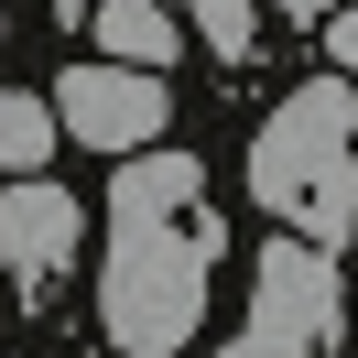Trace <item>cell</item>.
<instances>
[{
  "label": "cell",
  "mask_w": 358,
  "mask_h": 358,
  "mask_svg": "<svg viewBox=\"0 0 358 358\" xmlns=\"http://www.w3.org/2000/svg\"><path fill=\"white\" fill-rule=\"evenodd\" d=\"M87 22H98V55H109V66H174L185 55L174 0H98Z\"/></svg>",
  "instance_id": "8992f818"
},
{
  "label": "cell",
  "mask_w": 358,
  "mask_h": 358,
  "mask_svg": "<svg viewBox=\"0 0 358 358\" xmlns=\"http://www.w3.org/2000/svg\"><path fill=\"white\" fill-rule=\"evenodd\" d=\"M174 120V76L163 66H66L55 76V131H76L87 152H152Z\"/></svg>",
  "instance_id": "277c9868"
},
{
  "label": "cell",
  "mask_w": 358,
  "mask_h": 358,
  "mask_svg": "<svg viewBox=\"0 0 358 358\" xmlns=\"http://www.w3.org/2000/svg\"><path fill=\"white\" fill-rule=\"evenodd\" d=\"M0 163H11V174H44L55 163V98L0 87Z\"/></svg>",
  "instance_id": "52a82bcc"
},
{
  "label": "cell",
  "mask_w": 358,
  "mask_h": 358,
  "mask_svg": "<svg viewBox=\"0 0 358 358\" xmlns=\"http://www.w3.org/2000/svg\"><path fill=\"white\" fill-rule=\"evenodd\" d=\"M326 66L358 76V0H336V11H326Z\"/></svg>",
  "instance_id": "9c48e42d"
},
{
  "label": "cell",
  "mask_w": 358,
  "mask_h": 358,
  "mask_svg": "<svg viewBox=\"0 0 358 358\" xmlns=\"http://www.w3.org/2000/svg\"><path fill=\"white\" fill-rule=\"evenodd\" d=\"M358 76H304V87L282 98V109L261 120V141H250V196H261V217H282L293 239L315 250H348L358 228Z\"/></svg>",
  "instance_id": "7a4b0ae2"
},
{
  "label": "cell",
  "mask_w": 358,
  "mask_h": 358,
  "mask_svg": "<svg viewBox=\"0 0 358 358\" xmlns=\"http://www.w3.org/2000/svg\"><path fill=\"white\" fill-rule=\"evenodd\" d=\"M217 358H239V348H217Z\"/></svg>",
  "instance_id": "4fadbf2b"
},
{
  "label": "cell",
  "mask_w": 358,
  "mask_h": 358,
  "mask_svg": "<svg viewBox=\"0 0 358 358\" xmlns=\"http://www.w3.org/2000/svg\"><path fill=\"white\" fill-rule=\"evenodd\" d=\"M0 33H11V11H0Z\"/></svg>",
  "instance_id": "7c38bea8"
},
{
  "label": "cell",
  "mask_w": 358,
  "mask_h": 358,
  "mask_svg": "<svg viewBox=\"0 0 358 358\" xmlns=\"http://www.w3.org/2000/svg\"><path fill=\"white\" fill-rule=\"evenodd\" d=\"M206 271H217V206L196 152H141L109 185V261H98V326L120 358H174L206 326Z\"/></svg>",
  "instance_id": "6da1fadb"
},
{
  "label": "cell",
  "mask_w": 358,
  "mask_h": 358,
  "mask_svg": "<svg viewBox=\"0 0 358 358\" xmlns=\"http://www.w3.org/2000/svg\"><path fill=\"white\" fill-rule=\"evenodd\" d=\"M76 239H87V206L55 174H11V196H0V261H11V282L44 293L55 271L76 261Z\"/></svg>",
  "instance_id": "5b68a950"
},
{
  "label": "cell",
  "mask_w": 358,
  "mask_h": 358,
  "mask_svg": "<svg viewBox=\"0 0 358 358\" xmlns=\"http://www.w3.org/2000/svg\"><path fill=\"white\" fill-rule=\"evenodd\" d=\"M282 11H304V22H326V11H336V0H282Z\"/></svg>",
  "instance_id": "8fae6325"
},
{
  "label": "cell",
  "mask_w": 358,
  "mask_h": 358,
  "mask_svg": "<svg viewBox=\"0 0 358 358\" xmlns=\"http://www.w3.org/2000/svg\"><path fill=\"white\" fill-rule=\"evenodd\" d=\"M87 11H98V0H55V22H87Z\"/></svg>",
  "instance_id": "30bf717a"
},
{
  "label": "cell",
  "mask_w": 358,
  "mask_h": 358,
  "mask_svg": "<svg viewBox=\"0 0 358 358\" xmlns=\"http://www.w3.org/2000/svg\"><path fill=\"white\" fill-rule=\"evenodd\" d=\"M185 11H196V33H206V55H217V66H250V0H185Z\"/></svg>",
  "instance_id": "ba28073f"
},
{
  "label": "cell",
  "mask_w": 358,
  "mask_h": 358,
  "mask_svg": "<svg viewBox=\"0 0 358 358\" xmlns=\"http://www.w3.org/2000/svg\"><path fill=\"white\" fill-rule=\"evenodd\" d=\"M336 315H348V293H336V250L315 239H271L261 261H250V326H239V358H315L336 336Z\"/></svg>",
  "instance_id": "3957f363"
}]
</instances>
